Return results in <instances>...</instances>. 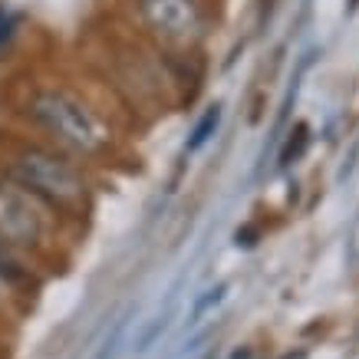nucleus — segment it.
I'll return each mask as SVG.
<instances>
[{
  "label": "nucleus",
  "instance_id": "obj_1",
  "mask_svg": "<svg viewBox=\"0 0 359 359\" xmlns=\"http://www.w3.org/2000/svg\"><path fill=\"white\" fill-rule=\"evenodd\" d=\"M13 106H17V119L30 135L73 155L93 172L99 165H112L126 152V135L116 116L93 93L69 79H30L20 86Z\"/></svg>",
  "mask_w": 359,
  "mask_h": 359
},
{
  "label": "nucleus",
  "instance_id": "obj_2",
  "mask_svg": "<svg viewBox=\"0 0 359 359\" xmlns=\"http://www.w3.org/2000/svg\"><path fill=\"white\" fill-rule=\"evenodd\" d=\"M0 175L27 188L33 198H40L76 234L93 215L96 201L93 168L30 132L0 135Z\"/></svg>",
  "mask_w": 359,
  "mask_h": 359
},
{
  "label": "nucleus",
  "instance_id": "obj_3",
  "mask_svg": "<svg viewBox=\"0 0 359 359\" xmlns=\"http://www.w3.org/2000/svg\"><path fill=\"white\" fill-rule=\"evenodd\" d=\"M129 30L165 60H201L215 33L211 0H122Z\"/></svg>",
  "mask_w": 359,
  "mask_h": 359
},
{
  "label": "nucleus",
  "instance_id": "obj_4",
  "mask_svg": "<svg viewBox=\"0 0 359 359\" xmlns=\"http://www.w3.org/2000/svg\"><path fill=\"white\" fill-rule=\"evenodd\" d=\"M73 238L76 231L56 218L40 198L0 175V241L7 248L27 254L40 267H53Z\"/></svg>",
  "mask_w": 359,
  "mask_h": 359
},
{
  "label": "nucleus",
  "instance_id": "obj_5",
  "mask_svg": "<svg viewBox=\"0 0 359 359\" xmlns=\"http://www.w3.org/2000/svg\"><path fill=\"white\" fill-rule=\"evenodd\" d=\"M221 119H224V106L221 102H211L201 116L195 119V126H191V132H188V142H185V155H198L201 149H205L208 142L218 135L221 129Z\"/></svg>",
  "mask_w": 359,
  "mask_h": 359
},
{
  "label": "nucleus",
  "instance_id": "obj_6",
  "mask_svg": "<svg viewBox=\"0 0 359 359\" xmlns=\"http://www.w3.org/2000/svg\"><path fill=\"white\" fill-rule=\"evenodd\" d=\"M306 145H310V126H306V122H297L294 129H290V135H287V142H283V149H280V168L297 162V158L306 152Z\"/></svg>",
  "mask_w": 359,
  "mask_h": 359
},
{
  "label": "nucleus",
  "instance_id": "obj_7",
  "mask_svg": "<svg viewBox=\"0 0 359 359\" xmlns=\"http://www.w3.org/2000/svg\"><path fill=\"white\" fill-rule=\"evenodd\" d=\"M17 36H20V20H17V13L7 11V7L0 4V56L11 53L13 43H17Z\"/></svg>",
  "mask_w": 359,
  "mask_h": 359
},
{
  "label": "nucleus",
  "instance_id": "obj_8",
  "mask_svg": "<svg viewBox=\"0 0 359 359\" xmlns=\"http://www.w3.org/2000/svg\"><path fill=\"white\" fill-rule=\"evenodd\" d=\"M224 294H228V283H218V287L205 290V297H201V300L191 306V313H188V327H191V323H198V320H201V316H205L211 306H218L221 300H224Z\"/></svg>",
  "mask_w": 359,
  "mask_h": 359
},
{
  "label": "nucleus",
  "instance_id": "obj_9",
  "mask_svg": "<svg viewBox=\"0 0 359 359\" xmlns=\"http://www.w3.org/2000/svg\"><path fill=\"white\" fill-rule=\"evenodd\" d=\"M17 300H20V294L0 280V313H7V310H11V304H17Z\"/></svg>",
  "mask_w": 359,
  "mask_h": 359
},
{
  "label": "nucleus",
  "instance_id": "obj_10",
  "mask_svg": "<svg viewBox=\"0 0 359 359\" xmlns=\"http://www.w3.org/2000/svg\"><path fill=\"white\" fill-rule=\"evenodd\" d=\"M280 359H306V349H290V353H283Z\"/></svg>",
  "mask_w": 359,
  "mask_h": 359
},
{
  "label": "nucleus",
  "instance_id": "obj_11",
  "mask_svg": "<svg viewBox=\"0 0 359 359\" xmlns=\"http://www.w3.org/2000/svg\"><path fill=\"white\" fill-rule=\"evenodd\" d=\"M359 7V0H349V11H356Z\"/></svg>",
  "mask_w": 359,
  "mask_h": 359
}]
</instances>
